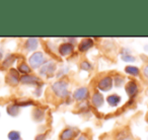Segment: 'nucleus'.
I'll use <instances>...</instances> for the list:
<instances>
[{
	"label": "nucleus",
	"mask_w": 148,
	"mask_h": 140,
	"mask_svg": "<svg viewBox=\"0 0 148 140\" xmlns=\"http://www.w3.org/2000/svg\"><path fill=\"white\" fill-rule=\"evenodd\" d=\"M67 87H68L67 82H66V81H63V80L56 81V82L52 85V89H53L54 93L59 97H67V95H68Z\"/></svg>",
	"instance_id": "1"
},
{
	"label": "nucleus",
	"mask_w": 148,
	"mask_h": 140,
	"mask_svg": "<svg viewBox=\"0 0 148 140\" xmlns=\"http://www.w3.org/2000/svg\"><path fill=\"white\" fill-rule=\"evenodd\" d=\"M45 56L42 52H36L29 57V65L33 68H39L45 62Z\"/></svg>",
	"instance_id": "2"
},
{
	"label": "nucleus",
	"mask_w": 148,
	"mask_h": 140,
	"mask_svg": "<svg viewBox=\"0 0 148 140\" xmlns=\"http://www.w3.org/2000/svg\"><path fill=\"white\" fill-rule=\"evenodd\" d=\"M112 86H113V79L110 76H106L103 79H101V81L99 82V85H97V87L103 91H110L112 89Z\"/></svg>",
	"instance_id": "3"
},
{
	"label": "nucleus",
	"mask_w": 148,
	"mask_h": 140,
	"mask_svg": "<svg viewBox=\"0 0 148 140\" xmlns=\"http://www.w3.org/2000/svg\"><path fill=\"white\" fill-rule=\"evenodd\" d=\"M19 81L21 83H25V84H36V83H41V79L38 78L37 76H34V75L29 74H25L19 78Z\"/></svg>",
	"instance_id": "4"
},
{
	"label": "nucleus",
	"mask_w": 148,
	"mask_h": 140,
	"mask_svg": "<svg viewBox=\"0 0 148 140\" xmlns=\"http://www.w3.org/2000/svg\"><path fill=\"white\" fill-rule=\"evenodd\" d=\"M6 82H8L11 85H16L19 82L18 73H17V71L15 69L9 70V74L6 77Z\"/></svg>",
	"instance_id": "5"
},
{
	"label": "nucleus",
	"mask_w": 148,
	"mask_h": 140,
	"mask_svg": "<svg viewBox=\"0 0 148 140\" xmlns=\"http://www.w3.org/2000/svg\"><path fill=\"white\" fill-rule=\"evenodd\" d=\"M56 69V64L53 63V62H49V63L45 64L43 67L40 70V73L42 75H51L53 74V72Z\"/></svg>",
	"instance_id": "6"
},
{
	"label": "nucleus",
	"mask_w": 148,
	"mask_h": 140,
	"mask_svg": "<svg viewBox=\"0 0 148 140\" xmlns=\"http://www.w3.org/2000/svg\"><path fill=\"white\" fill-rule=\"evenodd\" d=\"M87 95H88V91H87L86 87H80V89L75 91L73 95L76 101H82V100L86 99Z\"/></svg>",
	"instance_id": "7"
},
{
	"label": "nucleus",
	"mask_w": 148,
	"mask_h": 140,
	"mask_svg": "<svg viewBox=\"0 0 148 140\" xmlns=\"http://www.w3.org/2000/svg\"><path fill=\"white\" fill-rule=\"evenodd\" d=\"M72 51H73V46H72L71 44H69V43H64L59 47L60 54H61V55H63V56L69 55V54L72 53Z\"/></svg>",
	"instance_id": "8"
},
{
	"label": "nucleus",
	"mask_w": 148,
	"mask_h": 140,
	"mask_svg": "<svg viewBox=\"0 0 148 140\" xmlns=\"http://www.w3.org/2000/svg\"><path fill=\"white\" fill-rule=\"evenodd\" d=\"M126 91H127L128 95L130 97H133L137 93L138 91V86L134 81H129V82L126 84Z\"/></svg>",
	"instance_id": "9"
},
{
	"label": "nucleus",
	"mask_w": 148,
	"mask_h": 140,
	"mask_svg": "<svg viewBox=\"0 0 148 140\" xmlns=\"http://www.w3.org/2000/svg\"><path fill=\"white\" fill-rule=\"evenodd\" d=\"M93 45V41L91 39H84L80 44H79V50L81 52H84L89 50Z\"/></svg>",
	"instance_id": "10"
},
{
	"label": "nucleus",
	"mask_w": 148,
	"mask_h": 140,
	"mask_svg": "<svg viewBox=\"0 0 148 140\" xmlns=\"http://www.w3.org/2000/svg\"><path fill=\"white\" fill-rule=\"evenodd\" d=\"M38 39L36 38H29L27 39V43H25V47L29 51H35L36 49L38 48Z\"/></svg>",
	"instance_id": "11"
},
{
	"label": "nucleus",
	"mask_w": 148,
	"mask_h": 140,
	"mask_svg": "<svg viewBox=\"0 0 148 140\" xmlns=\"http://www.w3.org/2000/svg\"><path fill=\"white\" fill-rule=\"evenodd\" d=\"M107 101L110 106L115 107V106H117L120 104V102H121V97H120V95H111L108 97Z\"/></svg>",
	"instance_id": "12"
},
{
	"label": "nucleus",
	"mask_w": 148,
	"mask_h": 140,
	"mask_svg": "<svg viewBox=\"0 0 148 140\" xmlns=\"http://www.w3.org/2000/svg\"><path fill=\"white\" fill-rule=\"evenodd\" d=\"M92 104L95 107H101L103 104V97L99 93H95L92 95Z\"/></svg>",
	"instance_id": "13"
},
{
	"label": "nucleus",
	"mask_w": 148,
	"mask_h": 140,
	"mask_svg": "<svg viewBox=\"0 0 148 140\" xmlns=\"http://www.w3.org/2000/svg\"><path fill=\"white\" fill-rule=\"evenodd\" d=\"M74 135V131L72 129H65L63 130V132L60 135V139L61 140H70Z\"/></svg>",
	"instance_id": "14"
},
{
	"label": "nucleus",
	"mask_w": 148,
	"mask_h": 140,
	"mask_svg": "<svg viewBox=\"0 0 148 140\" xmlns=\"http://www.w3.org/2000/svg\"><path fill=\"white\" fill-rule=\"evenodd\" d=\"M6 111L10 116L15 117V116H17V115H18V113H19V107L17 105H10V106H8V107H7Z\"/></svg>",
	"instance_id": "15"
},
{
	"label": "nucleus",
	"mask_w": 148,
	"mask_h": 140,
	"mask_svg": "<svg viewBox=\"0 0 148 140\" xmlns=\"http://www.w3.org/2000/svg\"><path fill=\"white\" fill-rule=\"evenodd\" d=\"M125 71L128 74H131V75L139 74V69H138L136 66H127V67L125 68Z\"/></svg>",
	"instance_id": "16"
},
{
	"label": "nucleus",
	"mask_w": 148,
	"mask_h": 140,
	"mask_svg": "<svg viewBox=\"0 0 148 140\" xmlns=\"http://www.w3.org/2000/svg\"><path fill=\"white\" fill-rule=\"evenodd\" d=\"M18 70H19V72L23 73V74H27V73L31 72V68L25 63H21V65L18 66Z\"/></svg>",
	"instance_id": "17"
},
{
	"label": "nucleus",
	"mask_w": 148,
	"mask_h": 140,
	"mask_svg": "<svg viewBox=\"0 0 148 140\" xmlns=\"http://www.w3.org/2000/svg\"><path fill=\"white\" fill-rule=\"evenodd\" d=\"M9 140H19L21 139V133L18 131H10L8 133Z\"/></svg>",
	"instance_id": "18"
},
{
	"label": "nucleus",
	"mask_w": 148,
	"mask_h": 140,
	"mask_svg": "<svg viewBox=\"0 0 148 140\" xmlns=\"http://www.w3.org/2000/svg\"><path fill=\"white\" fill-rule=\"evenodd\" d=\"M34 118H35L36 120H38V121H41L44 118V112L40 109H37L34 112Z\"/></svg>",
	"instance_id": "19"
},
{
	"label": "nucleus",
	"mask_w": 148,
	"mask_h": 140,
	"mask_svg": "<svg viewBox=\"0 0 148 140\" xmlns=\"http://www.w3.org/2000/svg\"><path fill=\"white\" fill-rule=\"evenodd\" d=\"M14 56H9L8 58H6V59L4 60V62H3V66L4 67H8V66H10L11 64L13 63V61H14Z\"/></svg>",
	"instance_id": "20"
},
{
	"label": "nucleus",
	"mask_w": 148,
	"mask_h": 140,
	"mask_svg": "<svg viewBox=\"0 0 148 140\" xmlns=\"http://www.w3.org/2000/svg\"><path fill=\"white\" fill-rule=\"evenodd\" d=\"M81 68H82V69H84V70H89L91 68V65L88 63V62L84 61V62H82V63H81Z\"/></svg>",
	"instance_id": "21"
},
{
	"label": "nucleus",
	"mask_w": 148,
	"mask_h": 140,
	"mask_svg": "<svg viewBox=\"0 0 148 140\" xmlns=\"http://www.w3.org/2000/svg\"><path fill=\"white\" fill-rule=\"evenodd\" d=\"M123 60L124 61L133 62V61H135V58L132 57V56H130V55H123Z\"/></svg>",
	"instance_id": "22"
},
{
	"label": "nucleus",
	"mask_w": 148,
	"mask_h": 140,
	"mask_svg": "<svg viewBox=\"0 0 148 140\" xmlns=\"http://www.w3.org/2000/svg\"><path fill=\"white\" fill-rule=\"evenodd\" d=\"M143 74L145 75L146 77H148V65L144 67V69H143Z\"/></svg>",
	"instance_id": "23"
},
{
	"label": "nucleus",
	"mask_w": 148,
	"mask_h": 140,
	"mask_svg": "<svg viewBox=\"0 0 148 140\" xmlns=\"http://www.w3.org/2000/svg\"><path fill=\"white\" fill-rule=\"evenodd\" d=\"M77 140H87V138H86V136H85V135H81V136H79Z\"/></svg>",
	"instance_id": "24"
},
{
	"label": "nucleus",
	"mask_w": 148,
	"mask_h": 140,
	"mask_svg": "<svg viewBox=\"0 0 148 140\" xmlns=\"http://www.w3.org/2000/svg\"><path fill=\"white\" fill-rule=\"evenodd\" d=\"M0 56H1V53H0Z\"/></svg>",
	"instance_id": "25"
}]
</instances>
